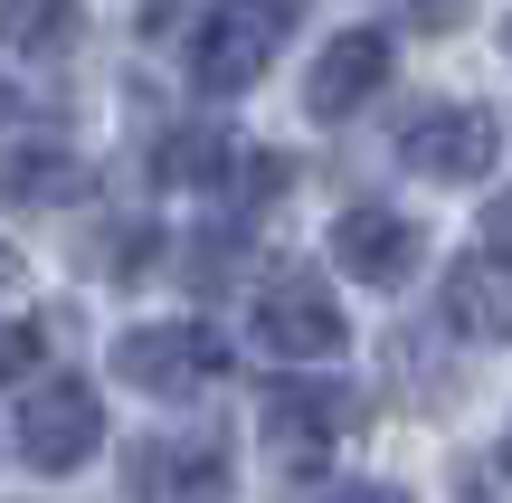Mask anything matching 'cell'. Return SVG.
I'll return each mask as SVG.
<instances>
[{
  "mask_svg": "<svg viewBox=\"0 0 512 503\" xmlns=\"http://www.w3.org/2000/svg\"><path fill=\"white\" fill-rule=\"evenodd\" d=\"M10 285H19V247L0 238V295H10Z\"/></svg>",
  "mask_w": 512,
  "mask_h": 503,
  "instance_id": "obj_15",
  "label": "cell"
},
{
  "mask_svg": "<svg viewBox=\"0 0 512 503\" xmlns=\"http://www.w3.org/2000/svg\"><path fill=\"white\" fill-rule=\"evenodd\" d=\"M503 57H512V10H503Z\"/></svg>",
  "mask_w": 512,
  "mask_h": 503,
  "instance_id": "obj_16",
  "label": "cell"
},
{
  "mask_svg": "<svg viewBox=\"0 0 512 503\" xmlns=\"http://www.w3.org/2000/svg\"><path fill=\"white\" fill-rule=\"evenodd\" d=\"M124 485H133V503H228L238 475L209 437H143L124 456Z\"/></svg>",
  "mask_w": 512,
  "mask_h": 503,
  "instance_id": "obj_7",
  "label": "cell"
},
{
  "mask_svg": "<svg viewBox=\"0 0 512 503\" xmlns=\"http://www.w3.org/2000/svg\"><path fill=\"white\" fill-rule=\"evenodd\" d=\"M19 456H29L38 475H76L105 456V399L86 390V380H38L29 399H19Z\"/></svg>",
  "mask_w": 512,
  "mask_h": 503,
  "instance_id": "obj_3",
  "label": "cell"
},
{
  "mask_svg": "<svg viewBox=\"0 0 512 503\" xmlns=\"http://www.w3.org/2000/svg\"><path fill=\"white\" fill-rule=\"evenodd\" d=\"M67 10H0V38H57Z\"/></svg>",
  "mask_w": 512,
  "mask_h": 503,
  "instance_id": "obj_12",
  "label": "cell"
},
{
  "mask_svg": "<svg viewBox=\"0 0 512 503\" xmlns=\"http://www.w3.org/2000/svg\"><path fill=\"white\" fill-rule=\"evenodd\" d=\"M342 342H351V314L313 276H275L256 295V352L266 361H332Z\"/></svg>",
  "mask_w": 512,
  "mask_h": 503,
  "instance_id": "obj_6",
  "label": "cell"
},
{
  "mask_svg": "<svg viewBox=\"0 0 512 503\" xmlns=\"http://www.w3.org/2000/svg\"><path fill=\"white\" fill-rule=\"evenodd\" d=\"M380 86H389V38L380 29H342L304 76V114L313 124H342V114H361Z\"/></svg>",
  "mask_w": 512,
  "mask_h": 503,
  "instance_id": "obj_8",
  "label": "cell"
},
{
  "mask_svg": "<svg viewBox=\"0 0 512 503\" xmlns=\"http://www.w3.org/2000/svg\"><path fill=\"white\" fill-rule=\"evenodd\" d=\"M332 266L361 276V285H399L408 266H418V228H408L399 209H380V200H351L342 219H332Z\"/></svg>",
  "mask_w": 512,
  "mask_h": 503,
  "instance_id": "obj_9",
  "label": "cell"
},
{
  "mask_svg": "<svg viewBox=\"0 0 512 503\" xmlns=\"http://www.w3.org/2000/svg\"><path fill=\"white\" fill-rule=\"evenodd\" d=\"M228 371V342L209 323H133L114 342V380L124 390H152V399H190Z\"/></svg>",
  "mask_w": 512,
  "mask_h": 503,
  "instance_id": "obj_2",
  "label": "cell"
},
{
  "mask_svg": "<svg viewBox=\"0 0 512 503\" xmlns=\"http://www.w3.org/2000/svg\"><path fill=\"white\" fill-rule=\"evenodd\" d=\"M503 475H512V428H503Z\"/></svg>",
  "mask_w": 512,
  "mask_h": 503,
  "instance_id": "obj_17",
  "label": "cell"
},
{
  "mask_svg": "<svg viewBox=\"0 0 512 503\" xmlns=\"http://www.w3.org/2000/svg\"><path fill=\"white\" fill-rule=\"evenodd\" d=\"M503 152V124L484 105H427L399 124V162L418 171V181H484Z\"/></svg>",
  "mask_w": 512,
  "mask_h": 503,
  "instance_id": "obj_5",
  "label": "cell"
},
{
  "mask_svg": "<svg viewBox=\"0 0 512 503\" xmlns=\"http://www.w3.org/2000/svg\"><path fill=\"white\" fill-rule=\"evenodd\" d=\"M351 418H361V390L351 380H285V390L266 399V447H275V466H323L332 447L351 437Z\"/></svg>",
  "mask_w": 512,
  "mask_h": 503,
  "instance_id": "obj_4",
  "label": "cell"
},
{
  "mask_svg": "<svg viewBox=\"0 0 512 503\" xmlns=\"http://www.w3.org/2000/svg\"><path fill=\"white\" fill-rule=\"evenodd\" d=\"M484 228H494V238H484V247H494V257H512V190H503L494 209H484Z\"/></svg>",
  "mask_w": 512,
  "mask_h": 503,
  "instance_id": "obj_13",
  "label": "cell"
},
{
  "mask_svg": "<svg viewBox=\"0 0 512 503\" xmlns=\"http://www.w3.org/2000/svg\"><path fill=\"white\" fill-rule=\"evenodd\" d=\"M294 19L275 10V0H219V10H200V29H190V86L200 95H238L256 76L275 67V48H285Z\"/></svg>",
  "mask_w": 512,
  "mask_h": 503,
  "instance_id": "obj_1",
  "label": "cell"
},
{
  "mask_svg": "<svg viewBox=\"0 0 512 503\" xmlns=\"http://www.w3.org/2000/svg\"><path fill=\"white\" fill-rule=\"evenodd\" d=\"M38 371V323H0V390Z\"/></svg>",
  "mask_w": 512,
  "mask_h": 503,
  "instance_id": "obj_11",
  "label": "cell"
},
{
  "mask_svg": "<svg viewBox=\"0 0 512 503\" xmlns=\"http://www.w3.org/2000/svg\"><path fill=\"white\" fill-rule=\"evenodd\" d=\"M437 314L456 323L465 342H512V257H494V247L456 257L446 285H437Z\"/></svg>",
  "mask_w": 512,
  "mask_h": 503,
  "instance_id": "obj_10",
  "label": "cell"
},
{
  "mask_svg": "<svg viewBox=\"0 0 512 503\" xmlns=\"http://www.w3.org/2000/svg\"><path fill=\"white\" fill-rule=\"evenodd\" d=\"M332 503H408L399 485H351V494H332Z\"/></svg>",
  "mask_w": 512,
  "mask_h": 503,
  "instance_id": "obj_14",
  "label": "cell"
}]
</instances>
